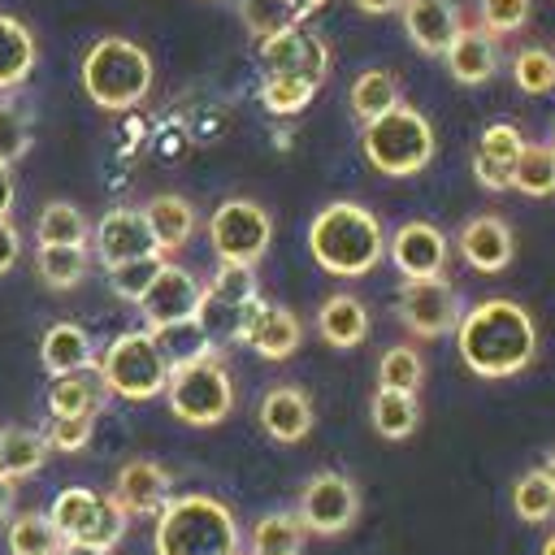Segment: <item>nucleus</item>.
Returning <instances> with one entry per match:
<instances>
[{
	"instance_id": "f257e3e1",
	"label": "nucleus",
	"mask_w": 555,
	"mask_h": 555,
	"mask_svg": "<svg viewBox=\"0 0 555 555\" xmlns=\"http://www.w3.org/2000/svg\"><path fill=\"white\" fill-rule=\"evenodd\" d=\"M455 351L477 377H512L538 356V325L512 299H481L455 325Z\"/></svg>"
},
{
	"instance_id": "f03ea898",
	"label": "nucleus",
	"mask_w": 555,
	"mask_h": 555,
	"mask_svg": "<svg viewBox=\"0 0 555 555\" xmlns=\"http://www.w3.org/2000/svg\"><path fill=\"white\" fill-rule=\"evenodd\" d=\"M308 251L334 278H364L386 256V234H382V221L364 204L334 199L312 217Z\"/></svg>"
},
{
	"instance_id": "7ed1b4c3",
	"label": "nucleus",
	"mask_w": 555,
	"mask_h": 555,
	"mask_svg": "<svg viewBox=\"0 0 555 555\" xmlns=\"http://www.w3.org/2000/svg\"><path fill=\"white\" fill-rule=\"evenodd\" d=\"M238 520L212 494H169L156 516V555H243Z\"/></svg>"
},
{
	"instance_id": "20e7f679",
	"label": "nucleus",
	"mask_w": 555,
	"mask_h": 555,
	"mask_svg": "<svg viewBox=\"0 0 555 555\" xmlns=\"http://www.w3.org/2000/svg\"><path fill=\"white\" fill-rule=\"evenodd\" d=\"M82 87H87L91 104H100L108 113L134 108L152 87V56L134 39L104 35L82 56Z\"/></svg>"
},
{
	"instance_id": "39448f33",
	"label": "nucleus",
	"mask_w": 555,
	"mask_h": 555,
	"mask_svg": "<svg viewBox=\"0 0 555 555\" xmlns=\"http://www.w3.org/2000/svg\"><path fill=\"white\" fill-rule=\"evenodd\" d=\"M364 160L386 178H412L434 160V126L425 113L399 104L364 126Z\"/></svg>"
},
{
	"instance_id": "423d86ee",
	"label": "nucleus",
	"mask_w": 555,
	"mask_h": 555,
	"mask_svg": "<svg viewBox=\"0 0 555 555\" xmlns=\"http://www.w3.org/2000/svg\"><path fill=\"white\" fill-rule=\"evenodd\" d=\"M100 369V382L108 395L117 399H130V403H143V399H156L165 395L169 386V364L165 356L156 351L152 334L147 330H130V334H117L104 356L95 360Z\"/></svg>"
},
{
	"instance_id": "0eeeda50",
	"label": "nucleus",
	"mask_w": 555,
	"mask_h": 555,
	"mask_svg": "<svg viewBox=\"0 0 555 555\" xmlns=\"http://www.w3.org/2000/svg\"><path fill=\"white\" fill-rule=\"evenodd\" d=\"M169 408L182 425H221L234 408V382L225 373V364L217 356H204L195 364H182V369H169Z\"/></svg>"
},
{
	"instance_id": "6e6552de",
	"label": "nucleus",
	"mask_w": 555,
	"mask_h": 555,
	"mask_svg": "<svg viewBox=\"0 0 555 555\" xmlns=\"http://www.w3.org/2000/svg\"><path fill=\"white\" fill-rule=\"evenodd\" d=\"M269 238H273V221L251 199H225L208 217V243L225 264H256L269 251Z\"/></svg>"
},
{
	"instance_id": "1a4fd4ad",
	"label": "nucleus",
	"mask_w": 555,
	"mask_h": 555,
	"mask_svg": "<svg viewBox=\"0 0 555 555\" xmlns=\"http://www.w3.org/2000/svg\"><path fill=\"white\" fill-rule=\"evenodd\" d=\"M360 516V490L351 477L343 473H317L308 477V486L299 490V525L308 533H321V538H338L356 525Z\"/></svg>"
},
{
	"instance_id": "9d476101",
	"label": "nucleus",
	"mask_w": 555,
	"mask_h": 555,
	"mask_svg": "<svg viewBox=\"0 0 555 555\" xmlns=\"http://www.w3.org/2000/svg\"><path fill=\"white\" fill-rule=\"evenodd\" d=\"M399 321L416 334V338H442L460 325V299H455V286L447 278H434V282H403L399 291Z\"/></svg>"
},
{
	"instance_id": "9b49d317",
	"label": "nucleus",
	"mask_w": 555,
	"mask_h": 555,
	"mask_svg": "<svg viewBox=\"0 0 555 555\" xmlns=\"http://www.w3.org/2000/svg\"><path fill=\"white\" fill-rule=\"evenodd\" d=\"M260 61H264V74H286L321 87V78L330 74V43L304 26H291L260 43Z\"/></svg>"
},
{
	"instance_id": "f8f14e48",
	"label": "nucleus",
	"mask_w": 555,
	"mask_h": 555,
	"mask_svg": "<svg viewBox=\"0 0 555 555\" xmlns=\"http://www.w3.org/2000/svg\"><path fill=\"white\" fill-rule=\"evenodd\" d=\"M199 299H204L199 278L186 273V269H178V264H165V269L156 273V282L147 286V295L139 299V312H143L147 330H160V325L195 321Z\"/></svg>"
},
{
	"instance_id": "ddd939ff",
	"label": "nucleus",
	"mask_w": 555,
	"mask_h": 555,
	"mask_svg": "<svg viewBox=\"0 0 555 555\" xmlns=\"http://www.w3.org/2000/svg\"><path fill=\"white\" fill-rule=\"evenodd\" d=\"M386 251H390V264L403 273V282H434L447 269V238L429 221L399 225L395 238L386 243Z\"/></svg>"
},
{
	"instance_id": "4468645a",
	"label": "nucleus",
	"mask_w": 555,
	"mask_h": 555,
	"mask_svg": "<svg viewBox=\"0 0 555 555\" xmlns=\"http://www.w3.org/2000/svg\"><path fill=\"white\" fill-rule=\"evenodd\" d=\"M91 247L100 256L104 269L121 264V260H134V256H152L156 251V238L143 221V208H108L100 221H95V234H91Z\"/></svg>"
},
{
	"instance_id": "2eb2a0df",
	"label": "nucleus",
	"mask_w": 555,
	"mask_h": 555,
	"mask_svg": "<svg viewBox=\"0 0 555 555\" xmlns=\"http://www.w3.org/2000/svg\"><path fill=\"white\" fill-rule=\"evenodd\" d=\"M108 499L126 516H160V507L169 503V468H160L156 460H130L113 477Z\"/></svg>"
},
{
	"instance_id": "dca6fc26",
	"label": "nucleus",
	"mask_w": 555,
	"mask_h": 555,
	"mask_svg": "<svg viewBox=\"0 0 555 555\" xmlns=\"http://www.w3.org/2000/svg\"><path fill=\"white\" fill-rule=\"evenodd\" d=\"M455 243H460V256H464L477 273H503V269L512 264V251H516L507 221L494 217V212L468 217V221L460 225V238H455Z\"/></svg>"
},
{
	"instance_id": "f3484780",
	"label": "nucleus",
	"mask_w": 555,
	"mask_h": 555,
	"mask_svg": "<svg viewBox=\"0 0 555 555\" xmlns=\"http://www.w3.org/2000/svg\"><path fill=\"white\" fill-rule=\"evenodd\" d=\"M399 17H403L408 39L429 56H442L451 48V39L460 35V26H464L455 0H403Z\"/></svg>"
},
{
	"instance_id": "a211bd4d",
	"label": "nucleus",
	"mask_w": 555,
	"mask_h": 555,
	"mask_svg": "<svg viewBox=\"0 0 555 555\" xmlns=\"http://www.w3.org/2000/svg\"><path fill=\"white\" fill-rule=\"evenodd\" d=\"M520 152H525V134L512 121H490L481 130V143H477V156H473V178L490 191L512 186V165H516Z\"/></svg>"
},
{
	"instance_id": "6ab92c4d",
	"label": "nucleus",
	"mask_w": 555,
	"mask_h": 555,
	"mask_svg": "<svg viewBox=\"0 0 555 555\" xmlns=\"http://www.w3.org/2000/svg\"><path fill=\"white\" fill-rule=\"evenodd\" d=\"M256 356H264V360H286V356H295L299 351V343H304V325H299V317L291 312V308H282V304H256V312H251V325H247V338H243Z\"/></svg>"
},
{
	"instance_id": "aec40b11",
	"label": "nucleus",
	"mask_w": 555,
	"mask_h": 555,
	"mask_svg": "<svg viewBox=\"0 0 555 555\" xmlns=\"http://www.w3.org/2000/svg\"><path fill=\"white\" fill-rule=\"evenodd\" d=\"M447 69L455 82L464 87H481L494 78L499 69V48H494V35H486L481 26H460V35L451 39V48L442 52Z\"/></svg>"
},
{
	"instance_id": "412c9836",
	"label": "nucleus",
	"mask_w": 555,
	"mask_h": 555,
	"mask_svg": "<svg viewBox=\"0 0 555 555\" xmlns=\"http://www.w3.org/2000/svg\"><path fill=\"white\" fill-rule=\"evenodd\" d=\"M312 403L299 386H273L264 399H260V429L273 438V442H304L308 429H312Z\"/></svg>"
},
{
	"instance_id": "4be33fe9",
	"label": "nucleus",
	"mask_w": 555,
	"mask_h": 555,
	"mask_svg": "<svg viewBox=\"0 0 555 555\" xmlns=\"http://www.w3.org/2000/svg\"><path fill=\"white\" fill-rule=\"evenodd\" d=\"M39 360L52 377H69V373H82L95 364V347H91V334L74 321H56L43 330V343H39Z\"/></svg>"
},
{
	"instance_id": "5701e85b",
	"label": "nucleus",
	"mask_w": 555,
	"mask_h": 555,
	"mask_svg": "<svg viewBox=\"0 0 555 555\" xmlns=\"http://www.w3.org/2000/svg\"><path fill=\"white\" fill-rule=\"evenodd\" d=\"M317 330L330 347L338 351H351L369 338V312L356 295H330L321 308H317Z\"/></svg>"
},
{
	"instance_id": "b1692460",
	"label": "nucleus",
	"mask_w": 555,
	"mask_h": 555,
	"mask_svg": "<svg viewBox=\"0 0 555 555\" xmlns=\"http://www.w3.org/2000/svg\"><path fill=\"white\" fill-rule=\"evenodd\" d=\"M143 221L156 238V251H178L195 234V208L182 195H156L143 204Z\"/></svg>"
},
{
	"instance_id": "393cba45",
	"label": "nucleus",
	"mask_w": 555,
	"mask_h": 555,
	"mask_svg": "<svg viewBox=\"0 0 555 555\" xmlns=\"http://www.w3.org/2000/svg\"><path fill=\"white\" fill-rule=\"evenodd\" d=\"M35 69V35L26 22L0 13V91H13Z\"/></svg>"
},
{
	"instance_id": "a878e982",
	"label": "nucleus",
	"mask_w": 555,
	"mask_h": 555,
	"mask_svg": "<svg viewBox=\"0 0 555 555\" xmlns=\"http://www.w3.org/2000/svg\"><path fill=\"white\" fill-rule=\"evenodd\" d=\"M104 382L91 377L87 369L82 373H69V377H56L52 390H48V416H95L104 408Z\"/></svg>"
},
{
	"instance_id": "bb28decb",
	"label": "nucleus",
	"mask_w": 555,
	"mask_h": 555,
	"mask_svg": "<svg viewBox=\"0 0 555 555\" xmlns=\"http://www.w3.org/2000/svg\"><path fill=\"white\" fill-rule=\"evenodd\" d=\"M100 499H104V494H95V490H87V486H65V490L52 499V516H48L52 529H56V538H61V542H82L87 529L95 525Z\"/></svg>"
},
{
	"instance_id": "cd10ccee",
	"label": "nucleus",
	"mask_w": 555,
	"mask_h": 555,
	"mask_svg": "<svg viewBox=\"0 0 555 555\" xmlns=\"http://www.w3.org/2000/svg\"><path fill=\"white\" fill-rule=\"evenodd\" d=\"M48 460V438L39 429H0V477H35Z\"/></svg>"
},
{
	"instance_id": "c85d7f7f",
	"label": "nucleus",
	"mask_w": 555,
	"mask_h": 555,
	"mask_svg": "<svg viewBox=\"0 0 555 555\" xmlns=\"http://www.w3.org/2000/svg\"><path fill=\"white\" fill-rule=\"evenodd\" d=\"M256 304L260 299H251V304H225V299H217V295H208L204 291V299H199V312H195V325L212 338V343H243L247 338V325H251V312H256Z\"/></svg>"
},
{
	"instance_id": "c756f323",
	"label": "nucleus",
	"mask_w": 555,
	"mask_h": 555,
	"mask_svg": "<svg viewBox=\"0 0 555 555\" xmlns=\"http://www.w3.org/2000/svg\"><path fill=\"white\" fill-rule=\"evenodd\" d=\"M156 351L165 356L169 369H182V364H195L204 356H217V343L195 325V321H178V325H160V330H147Z\"/></svg>"
},
{
	"instance_id": "7c9ffc66",
	"label": "nucleus",
	"mask_w": 555,
	"mask_h": 555,
	"mask_svg": "<svg viewBox=\"0 0 555 555\" xmlns=\"http://www.w3.org/2000/svg\"><path fill=\"white\" fill-rule=\"evenodd\" d=\"M347 100H351V113H356L364 126L403 104V100H399V82H395V74H386V69H364V74L351 82V95H347Z\"/></svg>"
},
{
	"instance_id": "2f4dec72",
	"label": "nucleus",
	"mask_w": 555,
	"mask_h": 555,
	"mask_svg": "<svg viewBox=\"0 0 555 555\" xmlns=\"http://www.w3.org/2000/svg\"><path fill=\"white\" fill-rule=\"evenodd\" d=\"M369 421L382 438L399 442L421 425V403H416V395H403V390H377L369 403Z\"/></svg>"
},
{
	"instance_id": "473e14b6",
	"label": "nucleus",
	"mask_w": 555,
	"mask_h": 555,
	"mask_svg": "<svg viewBox=\"0 0 555 555\" xmlns=\"http://www.w3.org/2000/svg\"><path fill=\"white\" fill-rule=\"evenodd\" d=\"M35 234H39V247H87V217L74 204L52 199L39 208Z\"/></svg>"
},
{
	"instance_id": "72a5a7b5",
	"label": "nucleus",
	"mask_w": 555,
	"mask_h": 555,
	"mask_svg": "<svg viewBox=\"0 0 555 555\" xmlns=\"http://www.w3.org/2000/svg\"><path fill=\"white\" fill-rule=\"evenodd\" d=\"M512 186L533 195V199L555 191V152H551V143H525V152L512 165Z\"/></svg>"
},
{
	"instance_id": "f704fd0d",
	"label": "nucleus",
	"mask_w": 555,
	"mask_h": 555,
	"mask_svg": "<svg viewBox=\"0 0 555 555\" xmlns=\"http://www.w3.org/2000/svg\"><path fill=\"white\" fill-rule=\"evenodd\" d=\"M304 525L291 512H269L251 525V555H299Z\"/></svg>"
},
{
	"instance_id": "c9c22d12",
	"label": "nucleus",
	"mask_w": 555,
	"mask_h": 555,
	"mask_svg": "<svg viewBox=\"0 0 555 555\" xmlns=\"http://www.w3.org/2000/svg\"><path fill=\"white\" fill-rule=\"evenodd\" d=\"M425 382V360L416 347L399 343L390 347L382 360H377V390H403V395H416Z\"/></svg>"
},
{
	"instance_id": "e433bc0d",
	"label": "nucleus",
	"mask_w": 555,
	"mask_h": 555,
	"mask_svg": "<svg viewBox=\"0 0 555 555\" xmlns=\"http://www.w3.org/2000/svg\"><path fill=\"white\" fill-rule=\"evenodd\" d=\"M238 17H243L247 35L260 39V43L282 35V30H291V26H299V13H295L291 0H238Z\"/></svg>"
},
{
	"instance_id": "4c0bfd02",
	"label": "nucleus",
	"mask_w": 555,
	"mask_h": 555,
	"mask_svg": "<svg viewBox=\"0 0 555 555\" xmlns=\"http://www.w3.org/2000/svg\"><path fill=\"white\" fill-rule=\"evenodd\" d=\"M61 538L43 512H22L9 520V555H56Z\"/></svg>"
},
{
	"instance_id": "58836bf2",
	"label": "nucleus",
	"mask_w": 555,
	"mask_h": 555,
	"mask_svg": "<svg viewBox=\"0 0 555 555\" xmlns=\"http://www.w3.org/2000/svg\"><path fill=\"white\" fill-rule=\"evenodd\" d=\"M35 269L52 291H69L87 273V247H39Z\"/></svg>"
},
{
	"instance_id": "ea45409f",
	"label": "nucleus",
	"mask_w": 555,
	"mask_h": 555,
	"mask_svg": "<svg viewBox=\"0 0 555 555\" xmlns=\"http://www.w3.org/2000/svg\"><path fill=\"white\" fill-rule=\"evenodd\" d=\"M160 269H165L160 251H152V256H134V260H121V264H113V269H108V286H113V295H117V299L139 304V299L147 295V286L156 282V273H160Z\"/></svg>"
},
{
	"instance_id": "a19ab883",
	"label": "nucleus",
	"mask_w": 555,
	"mask_h": 555,
	"mask_svg": "<svg viewBox=\"0 0 555 555\" xmlns=\"http://www.w3.org/2000/svg\"><path fill=\"white\" fill-rule=\"evenodd\" d=\"M512 507H516V516H520L525 525H542V520L555 516V490H551V481L542 477V468L516 477V486H512Z\"/></svg>"
},
{
	"instance_id": "79ce46f5",
	"label": "nucleus",
	"mask_w": 555,
	"mask_h": 555,
	"mask_svg": "<svg viewBox=\"0 0 555 555\" xmlns=\"http://www.w3.org/2000/svg\"><path fill=\"white\" fill-rule=\"evenodd\" d=\"M512 82L525 91V95H546L555 91V52L551 48H520L516 61H512Z\"/></svg>"
},
{
	"instance_id": "37998d69",
	"label": "nucleus",
	"mask_w": 555,
	"mask_h": 555,
	"mask_svg": "<svg viewBox=\"0 0 555 555\" xmlns=\"http://www.w3.org/2000/svg\"><path fill=\"white\" fill-rule=\"evenodd\" d=\"M317 95V82H304V78H286V74H264L260 82V104L278 117L286 113H299L308 100Z\"/></svg>"
},
{
	"instance_id": "c03bdc74",
	"label": "nucleus",
	"mask_w": 555,
	"mask_h": 555,
	"mask_svg": "<svg viewBox=\"0 0 555 555\" xmlns=\"http://www.w3.org/2000/svg\"><path fill=\"white\" fill-rule=\"evenodd\" d=\"M529 9H533V0H477L481 30L494 35V39L516 35V30L529 22Z\"/></svg>"
},
{
	"instance_id": "a18cd8bd",
	"label": "nucleus",
	"mask_w": 555,
	"mask_h": 555,
	"mask_svg": "<svg viewBox=\"0 0 555 555\" xmlns=\"http://www.w3.org/2000/svg\"><path fill=\"white\" fill-rule=\"evenodd\" d=\"M208 295H217V299H225V304H251V299H260L256 295V269L251 264H217V273H212V282L204 286Z\"/></svg>"
},
{
	"instance_id": "49530a36",
	"label": "nucleus",
	"mask_w": 555,
	"mask_h": 555,
	"mask_svg": "<svg viewBox=\"0 0 555 555\" xmlns=\"http://www.w3.org/2000/svg\"><path fill=\"white\" fill-rule=\"evenodd\" d=\"M91 425L95 416H48V429H43L48 451H65V455L82 451L91 442Z\"/></svg>"
},
{
	"instance_id": "de8ad7c7",
	"label": "nucleus",
	"mask_w": 555,
	"mask_h": 555,
	"mask_svg": "<svg viewBox=\"0 0 555 555\" xmlns=\"http://www.w3.org/2000/svg\"><path fill=\"white\" fill-rule=\"evenodd\" d=\"M26 147H30V121L9 100H0V165L22 160Z\"/></svg>"
},
{
	"instance_id": "09e8293b",
	"label": "nucleus",
	"mask_w": 555,
	"mask_h": 555,
	"mask_svg": "<svg viewBox=\"0 0 555 555\" xmlns=\"http://www.w3.org/2000/svg\"><path fill=\"white\" fill-rule=\"evenodd\" d=\"M126 512L113 503V499H100V512H95V525L87 529V546H100V551H113L117 542H121V533H126Z\"/></svg>"
},
{
	"instance_id": "8fccbe9b",
	"label": "nucleus",
	"mask_w": 555,
	"mask_h": 555,
	"mask_svg": "<svg viewBox=\"0 0 555 555\" xmlns=\"http://www.w3.org/2000/svg\"><path fill=\"white\" fill-rule=\"evenodd\" d=\"M17 256H22V234L13 221H0V278L17 264Z\"/></svg>"
},
{
	"instance_id": "3c124183",
	"label": "nucleus",
	"mask_w": 555,
	"mask_h": 555,
	"mask_svg": "<svg viewBox=\"0 0 555 555\" xmlns=\"http://www.w3.org/2000/svg\"><path fill=\"white\" fill-rule=\"evenodd\" d=\"M9 208H13V173L9 165H0V221H9Z\"/></svg>"
},
{
	"instance_id": "603ef678",
	"label": "nucleus",
	"mask_w": 555,
	"mask_h": 555,
	"mask_svg": "<svg viewBox=\"0 0 555 555\" xmlns=\"http://www.w3.org/2000/svg\"><path fill=\"white\" fill-rule=\"evenodd\" d=\"M360 13H373V17H382V13H395L403 0H351Z\"/></svg>"
},
{
	"instance_id": "864d4df0",
	"label": "nucleus",
	"mask_w": 555,
	"mask_h": 555,
	"mask_svg": "<svg viewBox=\"0 0 555 555\" xmlns=\"http://www.w3.org/2000/svg\"><path fill=\"white\" fill-rule=\"evenodd\" d=\"M13 503H17V490H13V481H9V477H0V520L13 512Z\"/></svg>"
},
{
	"instance_id": "5fc2aeb1",
	"label": "nucleus",
	"mask_w": 555,
	"mask_h": 555,
	"mask_svg": "<svg viewBox=\"0 0 555 555\" xmlns=\"http://www.w3.org/2000/svg\"><path fill=\"white\" fill-rule=\"evenodd\" d=\"M56 555H108V551L87 546V542H61V551H56Z\"/></svg>"
},
{
	"instance_id": "6e6d98bb",
	"label": "nucleus",
	"mask_w": 555,
	"mask_h": 555,
	"mask_svg": "<svg viewBox=\"0 0 555 555\" xmlns=\"http://www.w3.org/2000/svg\"><path fill=\"white\" fill-rule=\"evenodd\" d=\"M542 477H546V481H551V490H555V451L546 455V464H542Z\"/></svg>"
},
{
	"instance_id": "4d7b16f0",
	"label": "nucleus",
	"mask_w": 555,
	"mask_h": 555,
	"mask_svg": "<svg viewBox=\"0 0 555 555\" xmlns=\"http://www.w3.org/2000/svg\"><path fill=\"white\" fill-rule=\"evenodd\" d=\"M542 555H555V533H551V538L542 542Z\"/></svg>"
},
{
	"instance_id": "13d9d810",
	"label": "nucleus",
	"mask_w": 555,
	"mask_h": 555,
	"mask_svg": "<svg viewBox=\"0 0 555 555\" xmlns=\"http://www.w3.org/2000/svg\"><path fill=\"white\" fill-rule=\"evenodd\" d=\"M551 152H555V134H551Z\"/></svg>"
},
{
	"instance_id": "bf43d9fd",
	"label": "nucleus",
	"mask_w": 555,
	"mask_h": 555,
	"mask_svg": "<svg viewBox=\"0 0 555 555\" xmlns=\"http://www.w3.org/2000/svg\"><path fill=\"white\" fill-rule=\"evenodd\" d=\"M291 4H299V0H291Z\"/></svg>"
}]
</instances>
